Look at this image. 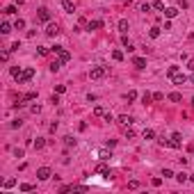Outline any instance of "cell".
Masks as SVG:
<instances>
[{
  "label": "cell",
  "instance_id": "8",
  "mask_svg": "<svg viewBox=\"0 0 194 194\" xmlns=\"http://www.w3.org/2000/svg\"><path fill=\"white\" fill-rule=\"evenodd\" d=\"M46 34H48V37H57V34H60L57 23H48V25H46Z\"/></svg>",
  "mask_w": 194,
  "mask_h": 194
},
{
  "label": "cell",
  "instance_id": "3",
  "mask_svg": "<svg viewBox=\"0 0 194 194\" xmlns=\"http://www.w3.org/2000/svg\"><path fill=\"white\" fill-rule=\"evenodd\" d=\"M53 53H55L62 62H69V60H71V53H69L66 48H62V46H55V48H53Z\"/></svg>",
  "mask_w": 194,
  "mask_h": 194
},
{
  "label": "cell",
  "instance_id": "41",
  "mask_svg": "<svg viewBox=\"0 0 194 194\" xmlns=\"http://www.w3.org/2000/svg\"><path fill=\"white\" fill-rule=\"evenodd\" d=\"M50 103H53V105H57V103H60V96H57V94H53V96H50Z\"/></svg>",
  "mask_w": 194,
  "mask_h": 194
},
{
  "label": "cell",
  "instance_id": "21",
  "mask_svg": "<svg viewBox=\"0 0 194 194\" xmlns=\"http://www.w3.org/2000/svg\"><path fill=\"white\" fill-rule=\"evenodd\" d=\"M123 98H126L128 103H133L135 98H137V92H135V89H130V92H128V94H126V96H123Z\"/></svg>",
  "mask_w": 194,
  "mask_h": 194
},
{
  "label": "cell",
  "instance_id": "25",
  "mask_svg": "<svg viewBox=\"0 0 194 194\" xmlns=\"http://www.w3.org/2000/svg\"><path fill=\"white\" fill-rule=\"evenodd\" d=\"M153 137H155V130L146 128V130H144V139H153Z\"/></svg>",
  "mask_w": 194,
  "mask_h": 194
},
{
  "label": "cell",
  "instance_id": "20",
  "mask_svg": "<svg viewBox=\"0 0 194 194\" xmlns=\"http://www.w3.org/2000/svg\"><path fill=\"white\" fill-rule=\"evenodd\" d=\"M123 135H126V139H133L135 137V130L130 126H126V128H123Z\"/></svg>",
  "mask_w": 194,
  "mask_h": 194
},
{
  "label": "cell",
  "instance_id": "9",
  "mask_svg": "<svg viewBox=\"0 0 194 194\" xmlns=\"http://www.w3.org/2000/svg\"><path fill=\"white\" fill-rule=\"evenodd\" d=\"M117 121H119V123H121V126H123V128H126V126H133V121H135V119H133V117H130V114H121V117H119V119H117Z\"/></svg>",
  "mask_w": 194,
  "mask_h": 194
},
{
  "label": "cell",
  "instance_id": "19",
  "mask_svg": "<svg viewBox=\"0 0 194 194\" xmlns=\"http://www.w3.org/2000/svg\"><path fill=\"white\" fill-rule=\"evenodd\" d=\"M148 37H151V39H158V37H160V27H158V25H153L151 30H148Z\"/></svg>",
  "mask_w": 194,
  "mask_h": 194
},
{
  "label": "cell",
  "instance_id": "17",
  "mask_svg": "<svg viewBox=\"0 0 194 194\" xmlns=\"http://www.w3.org/2000/svg\"><path fill=\"white\" fill-rule=\"evenodd\" d=\"M169 101H171V103H180V101H183V94L171 92V94H169Z\"/></svg>",
  "mask_w": 194,
  "mask_h": 194
},
{
  "label": "cell",
  "instance_id": "33",
  "mask_svg": "<svg viewBox=\"0 0 194 194\" xmlns=\"http://www.w3.org/2000/svg\"><path fill=\"white\" fill-rule=\"evenodd\" d=\"M32 98H37V94H34V92H27L25 96L21 98V101H32Z\"/></svg>",
  "mask_w": 194,
  "mask_h": 194
},
{
  "label": "cell",
  "instance_id": "22",
  "mask_svg": "<svg viewBox=\"0 0 194 194\" xmlns=\"http://www.w3.org/2000/svg\"><path fill=\"white\" fill-rule=\"evenodd\" d=\"M128 27H130V25H128V21H126V18H121V21H119V30H121L123 34L128 32Z\"/></svg>",
  "mask_w": 194,
  "mask_h": 194
},
{
  "label": "cell",
  "instance_id": "23",
  "mask_svg": "<svg viewBox=\"0 0 194 194\" xmlns=\"http://www.w3.org/2000/svg\"><path fill=\"white\" fill-rule=\"evenodd\" d=\"M151 101H153V94L144 92V94H142V103H146V105H148V103H151Z\"/></svg>",
  "mask_w": 194,
  "mask_h": 194
},
{
  "label": "cell",
  "instance_id": "36",
  "mask_svg": "<svg viewBox=\"0 0 194 194\" xmlns=\"http://www.w3.org/2000/svg\"><path fill=\"white\" fill-rule=\"evenodd\" d=\"M16 185V180L14 178H9V180H5V189H9V187H14Z\"/></svg>",
  "mask_w": 194,
  "mask_h": 194
},
{
  "label": "cell",
  "instance_id": "1",
  "mask_svg": "<svg viewBox=\"0 0 194 194\" xmlns=\"http://www.w3.org/2000/svg\"><path fill=\"white\" fill-rule=\"evenodd\" d=\"M107 73H110L107 66H94L92 71H89V78H92V80H101V78H105Z\"/></svg>",
  "mask_w": 194,
  "mask_h": 194
},
{
  "label": "cell",
  "instance_id": "31",
  "mask_svg": "<svg viewBox=\"0 0 194 194\" xmlns=\"http://www.w3.org/2000/svg\"><path fill=\"white\" fill-rule=\"evenodd\" d=\"M14 27H16V30H23V27H25V21H23V18H18V21L14 23Z\"/></svg>",
  "mask_w": 194,
  "mask_h": 194
},
{
  "label": "cell",
  "instance_id": "49",
  "mask_svg": "<svg viewBox=\"0 0 194 194\" xmlns=\"http://www.w3.org/2000/svg\"><path fill=\"white\" fill-rule=\"evenodd\" d=\"M189 39H194V32H192V34H189Z\"/></svg>",
  "mask_w": 194,
  "mask_h": 194
},
{
  "label": "cell",
  "instance_id": "38",
  "mask_svg": "<svg viewBox=\"0 0 194 194\" xmlns=\"http://www.w3.org/2000/svg\"><path fill=\"white\" fill-rule=\"evenodd\" d=\"M174 73H178V66H169L167 69V76H174Z\"/></svg>",
  "mask_w": 194,
  "mask_h": 194
},
{
  "label": "cell",
  "instance_id": "26",
  "mask_svg": "<svg viewBox=\"0 0 194 194\" xmlns=\"http://www.w3.org/2000/svg\"><path fill=\"white\" fill-rule=\"evenodd\" d=\"M0 32H2V34H9V32H11V25H9V23H2V25H0Z\"/></svg>",
  "mask_w": 194,
  "mask_h": 194
},
{
  "label": "cell",
  "instance_id": "34",
  "mask_svg": "<svg viewBox=\"0 0 194 194\" xmlns=\"http://www.w3.org/2000/svg\"><path fill=\"white\" fill-rule=\"evenodd\" d=\"M37 53L44 57V55H48V48H46V46H39V48H37Z\"/></svg>",
  "mask_w": 194,
  "mask_h": 194
},
{
  "label": "cell",
  "instance_id": "24",
  "mask_svg": "<svg viewBox=\"0 0 194 194\" xmlns=\"http://www.w3.org/2000/svg\"><path fill=\"white\" fill-rule=\"evenodd\" d=\"M112 60H114V62H121V60H123V53H121V50H112Z\"/></svg>",
  "mask_w": 194,
  "mask_h": 194
},
{
  "label": "cell",
  "instance_id": "46",
  "mask_svg": "<svg viewBox=\"0 0 194 194\" xmlns=\"http://www.w3.org/2000/svg\"><path fill=\"white\" fill-rule=\"evenodd\" d=\"M187 69H189V71H194V57H192V60L187 62Z\"/></svg>",
  "mask_w": 194,
  "mask_h": 194
},
{
  "label": "cell",
  "instance_id": "13",
  "mask_svg": "<svg viewBox=\"0 0 194 194\" xmlns=\"http://www.w3.org/2000/svg\"><path fill=\"white\" fill-rule=\"evenodd\" d=\"M162 14L167 16V18H174V16H178V9H176V7H167Z\"/></svg>",
  "mask_w": 194,
  "mask_h": 194
},
{
  "label": "cell",
  "instance_id": "35",
  "mask_svg": "<svg viewBox=\"0 0 194 194\" xmlns=\"http://www.w3.org/2000/svg\"><path fill=\"white\" fill-rule=\"evenodd\" d=\"M5 14L9 16V14H16V7L14 5H9V7H5Z\"/></svg>",
  "mask_w": 194,
  "mask_h": 194
},
{
  "label": "cell",
  "instance_id": "10",
  "mask_svg": "<svg viewBox=\"0 0 194 194\" xmlns=\"http://www.w3.org/2000/svg\"><path fill=\"white\" fill-rule=\"evenodd\" d=\"M87 27H89V30H101V27H103V21L94 18V21H89V23H87Z\"/></svg>",
  "mask_w": 194,
  "mask_h": 194
},
{
  "label": "cell",
  "instance_id": "15",
  "mask_svg": "<svg viewBox=\"0 0 194 194\" xmlns=\"http://www.w3.org/2000/svg\"><path fill=\"white\" fill-rule=\"evenodd\" d=\"M62 64H64V62H62L60 57H57L55 62H50V71H53V73H57V71H60V69H62Z\"/></svg>",
  "mask_w": 194,
  "mask_h": 194
},
{
  "label": "cell",
  "instance_id": "45",
  "mask_svg": "<svg viewBox=\"0 0 194 194\" xmlns=\"http://www.w3.org/2000/svg\"><path fill=\"white\" fill-rule=\"evenodd\" d=\"M21 123H23V121H21V119H14V121H11V128H18Z\"/></svg>",
  "mask_w": 194,
  "mask_h": 194
},
{
  "label": "cell",
  "instance_id": "29",
  "mask_svg": "<svg viewBox=\"0 0 194 194\" xmlns=\"http://www.w3.org/2000/svg\"><path fill=\"white\" fill-rule=\"evenodd\" d=\"M176 180H178V183H185V180H189V176L180 171V174H176Z\"/></svg>",
  "mask_w": 194,
  "mask_h": 194
},
{
  "label": "cell",
  "instance_id": "6",
  "mask_svg": "<svg viewBox=\"0 0 194 194\" xmlns=\"http://www.w3.org/2000/svg\"><path fill=\"white\" fill-rule=\"evenodd\" d=\"M169 142H171V146H174V148H180V146H183V135H180V133H174Z\"/></svg>",
  "mask_w": 194,
  "mask_h": 194
},
{
  "label": "cell",
  "instance_id": "47",
  "mask_svg": "<svg viewBox=\"0 0 194 194\" xmlns=\"http://www.w3.org/2000/svg\"><path fill=\"white\" fill-rule=\"evenodd\" d=\"M178 7H183V9H187V2H185V0H178Z\"/></svg>",
  "mask_w": 194,
  "mask_h": 194
},
{
  "label": "cell",
  "instance_id": "51",
  "mask_svg": "<svg viewBox=\"0 0 194 194\" xmlns=\"http://www.w3.org/2000/svg\"><path fill=\"white\" fill-rule=\"evenodd\" d=\"M192 105H194V98H192Z\"/></svg>",
  "mask_w": 194,
  "mask_h": 194
},
{
  "label": "cell",
  "instance_id": "12",
  "mask_svg": "<svg viewBox=\"0 0 194 194\" xmlns=\"http://www.w3.org/2000/svg\"><path fill=\"white\" fill-rule=\"evenodd\" d=\"M64 11L73 14V11H76V2H73V0H64Z\"/></svg>",
  "mask_w": 194,
  "mask_h": 194
},
{
  "label": "cell",
  "instance_id": "30",
  "mask_svg": "<svg viewBox=\"0 0 194 194\" xmlns=\"http://www.w3.org/2000/svg\"><path fill=\"white\" fill-rule=\"evenodd\" d=\"M44 146H46V139H37V142H34V148H37V151H41Z\"/></svg>",
  "mask_w": 194,
  "mask_h": 194
},
{
  "label": "cell",
  "instance_id": "11",
  "mask_svg": "<svg viewBox=\"0 0 194 194\" xmlns=\"http://www.w3.org/2000/svg\"><path fill=\"white\" fill-rule=\"evenodd\" d=\"M98 158H101V160H110V158H112V153H110V146H107V148H101V151H98Z\"/></svg>",
  "mask_w": 194,
  "mask_h": 194
},
{
  "label": "cell",
  "instance_id": "39",
  "mask_svg": "<svg viewBox=\"0 0 194 194\" xmlns=\"http://www.w3.org/2000/svg\"><path fill=\"white\" fill-rule=\"evenodd\" d=\"M128 187H130V189H137V187H139V180H130V183H128Z\"/></svg>",
  "mask_w": 194,
  "mask_h": 194
},
{
  "label": "cell",
  "instance_id": "48",
  "mask_svg": "<svg viewBox=\"0 0 194 194\" xmlns=\"http://www.w3.org/2000/svg\"><path fill=\"white\" fill-rule=\"evenodd\" d=\"M189 180H192V183H194V174H192V176H189Z\"/></svg>",
  "mask_w": 194,
  "mask_h": 194
},
{
  "label": "cell",
  "instance_id": "5",
  "mask_svg": "<svg viewBox=\"0 0 194 194\" xmlns=\"http://www.w3.org/2000/svg\"><path fill=\"white\" fill-rule=\"evenodd\" d=\"M37 18H39L41 23H50V11H48L46 7H41V9L37 11Z\"/></svg>",
  "mask_w": 194,
  "mask_h": 194
},
{
  "label": "cell",
  "instance_id": "44",
  "mask_svg": "<svg viewBox=\"0 0 194 194\" xmlns=\"http://www.w3.org/2000/svg\"><path fill=\"white\" fill-rule=\"evenodd\" d=\"M162 98H164V94H160V92L153 94V101H162Z\"/></svg>",
  "mask_w": 194,
  "mask_h": 194
},
{
  "label": "cell",
  "instance_id": "43",
  "mask_svg": "<svg viewBox=\"0 0 194 194\" xmlns=\"http://www.w3.org/2000/svg\"><path fill=\"white\" fill-rule=\"evenodd\" d=\"M0 57H2V62H7V60H9V50H2V55H0Z\"/></svg>",
  "mask_w": 194,
  "mask_h": 194
},
{
  "label": "cell",
  "instance_id": "50",
  "mask_svg": "<svg viewBox=\"0 0 194 194\" xmlns=\"http://www.w3.org/2000/svg\"><path fill=\"white\" fill-rule=\"evenodd\" d=\"M189 80H192V82H194V76H192V78H189Z\"/></svg>",
  "mask_w": 194,
  "mask_h": 194
},
{
  "label": "cell",
  "instance_id": "18",
  "mask_svg": "<svg viewBox=\"0 0 194 194\" xmlns=\"http://www.w3.org/2000/svg\"><path fill=\"white\" fill-rule=\"evenodd\" d=\"M133 64H135L137 69H144V66H146V60H144V57H135V60H133Z\"/></svg>",
  "mask_w": 194,
  "mask_h": 194
},
{
  "label": "cell",
  "instance_id": "28",
  "mask_svg": "<svg viewBox=\"0 0 194 194\" xmlns=\"http://www.w3.org/2000/svg\"><path fill=\"white\" fill-rule=\"evenodd\" d=\"M153 7L158 11H164V2H162V0H153Z\"/></svg>",
  "mask_w": 194,
  "mask_h": 194
},
{
  "label": "cell",
  "instance_id": "27",
  "mask_svg": "<svg viewBox=\"0 0 194 194\" xmlns=\"http://www.w3.org/2000/svg\"><path fill=\"white\" fill-rule=\"evenodd\" d=\"M64 144H66V146L71 148V146H76V139H73L71 135H66V137H64Z\"/></svg>",
  "mask_w": 194,
  "mask_h": 194
},
{
  "label": "cell",
  "instance_id": "4",
  "mask_svg": "<svg viewBox=\"0 0 194 194\" xmlns=\"http://www.w3.org/2000/svg\"><path fill=\"white\" fill-rule=\"evenodd\" d=\"M50 176H53V171L48 167H39V169H37V178H39V180H48Z\"/></svg>",
  "mask_w": 194,
  "mask_h": 194
},
{
  "label": "cell",
  "instance_id": "16",
  "mask_svg": "<svg viewBox=\"0 0 194 194\" xmlns=\"http://www.w3.org/2000/svg\"><path fill=\"white\" fill-rule=\"evenodd\" d=\"M105 114H107V110H105L103 105H96V107H94V117H105Z\"/></svg>",
  "mask_w": 194,
  "mask_h": 194
},
{
  "label": "cell",
  "instance_id": "14",
  "mask_svg": "<svg viewBox=\"0 0 194 194\" xmlns=\"http://www.w3.org/2000/svg\"><path fill=\"white\" fill-rule=\"evenodd\" d=\"M96 174H103V176H110V167H107V164H98V167H96Z\"/></svg>",
  "mask_w": 194,
  "mask_h": 194
},
{
  "label": "cell",
  "instance_id": "7",
  "mask_svg": "<svg viewBox=\"0 0 194 194\" xmlns=\"http://www.w3.org/2000/svg\"><path fill=\"white\" fill-rule=\"evenodd\" d=\"M171 78V82H174V85H185V82H187V76H183V73H174V76H169Z\"/></svg>",
  "mask_w": 194,
  "mask_h": 194
},
{
  "label": "cell",
  "instance_id": "2",
  "mask_svg": "<svg viewBox=\"0 0 194 194\" xmlns=\"http://www.w3.org/2000/svg\"><path fill=\"white\" fill-rule=\"evenodd\" d=\"M32 78H34V69H25V71H21L18 76H16V80H18V85H25Z\"/></svg>",
  "mask_w": 194,
  "mask_h": 194
},
{
  "label": "cell",
  "instance_id": "40",
  "mask_svg": "<svg viewBox=\"0 0 194 194\" xmlns=\"http://www.w3.org/2000/svg\"><path fill=\"white\" fill-rule=\"evenodd\" d=\"M9 71H11V76H14V78H16V76H18V73H21V66H11V69H9Z\"/></svg>",
  "mask_w": 194,
  "mask_h": 194
},
{
  "label": "cell",
  "instance_id": "42",
  "mask_svg": "<svg viewBox=\"0 0 194 194\" xmlns=\"http://www.w3.org/2000/svg\"><path fill=\"white\" fill-rule=\"evenodd\" d=\"M66 92V85H57V94H64Z\"/></svg>",
  "mask_w": 194,
  "mask_h": 194
},
{
  "label": "cell",
  "instance_id": "32",
  "mask_svg": "<svg viewBox=\"0 0 194 194\" xmlns=\"http://www.w3.org/2000/svg\"><path fill=\"white\" fill-rule=\"evenodd\" d=\"M32 189H34V187H32L30 183H23V185H21V192H32Z\"/></svg>",
  "mask_w": 194,
  "mask_h": 194
},
{
  "label": "cell",
  "instance_id": "37",
  "mask_svg": "<svg viewBox=\"0 0 194 194\" xmlns=\"http://www.w3.org/2000/svg\"><path fill=\"white\" fill-rule=\"evenodd\" d=\"M162 176H164V178H171V176H176V174L171 171V169H164V171H162Z\"/></svg>",
  "mask_w": 194,
  "mask_h": 194
}]
</instances>
